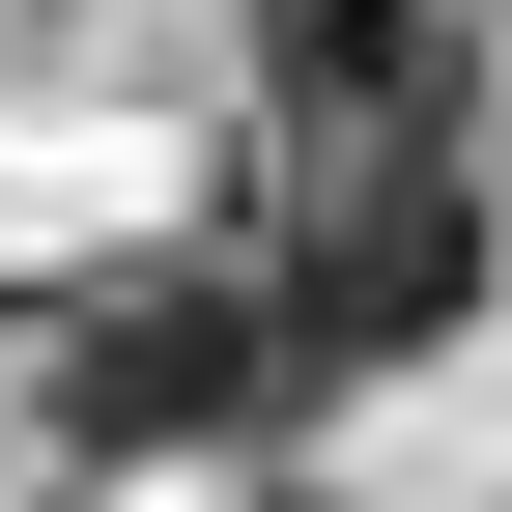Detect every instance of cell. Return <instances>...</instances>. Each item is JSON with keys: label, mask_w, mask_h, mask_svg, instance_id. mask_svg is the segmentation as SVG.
Returning a JSON list of instances; mask_svg holds the SVG:
<instances>
[{"label": "cell", "mask_w": 512, "mask_h": 512, "mask_svg": "<svg viewBox=\"0 0 512 512\" xmlns=\"http://www.w3.org/2000/svg\"><path fill=\"white\" fill-rule=\"evenodd\" d=\"M256 86H285L313 143H427V114H456V29H427V0H256Z\"/></svg>", "instance_id": "3"}, {"label": "cell", "mask_w": 512, "mask_h": 512, "mask_svg": "<svg viewBox=\"0 0 512 512\" xmlns=\"http://www.w3.org/2000/svg\"><path fill=\"white\" fill-rule=\"evenodd\" d=\"M285 399H313L285 285H114L86 342H57V427H86V456H228V427H285Z\"/></svg>", "instance_id": "1"}, {"label": "cell", "mask_w": 512, "mask_h": 512, "mask_svg": "<svg viewBox=\"0 0 512 512\" xmlns=\"http://www.w3.org/2000/svg\"><path fill=\"white\" fill-rule=\"evenodd\" d=\"M456 313H484V200L427 143H342V200L285 228V342L313 370H399V342H456Z\"/></svg>", "instance_id": "2"}]
</instances>
